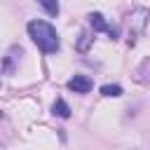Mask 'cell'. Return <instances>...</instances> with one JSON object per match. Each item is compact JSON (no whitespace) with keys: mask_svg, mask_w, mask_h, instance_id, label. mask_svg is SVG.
I'll use <instances>...</instances> for the list:
<instances>
[{"mask_svg":"<svg viewBox=\"0 0 150 150\" xmlns=\"http://www.w3.org/2000/svg\"><path fill=\"white\" fill-rule=\"evenodd\" d=\"M28 35L38 45V49L45 52V54H56L59 47H61L59 35H56V28L52 23H47V21H40V19L30 21L28 23Z\"/></svg>","mask_w":150,"mask_h":150,"instance_id":"obj_1","label":"cell"},{"mask_svg":"<svg viewBox=\"0 0 150 150\" xmlns=\"http://www.w3.org/2000/svg\"><path fill=\"white\" fill-rule=\"evenodd\" d=\"M148 19H150V12L143 9V7H138L129 14V45H136V38L143 33Z\"/></svg>","mask_w":150,"mask_h":150,"instance_id":"obj_2","label":"cell"},{"mask_svg":"<svg viewBox=\"0 0 150 150\" xmlns=\"http://www.w3.org/2000/svg\"><path fill=\"white\" fill-rule=\"evenodd\" d=\"M89 23H91L94 30H103V33H108L112 40L120 35V28H117V26H108V23H105V16H103L101 12H91V14H89Z\"/></svg>","mask_w":150,"mask_h":150,"instance_id":"obj_3","label":"cell"},{"mask_svg":"<svg viewBox=\"0 0 150 150\" xmlns=\"http://www.w3.org/2000/svg\"><path fill=\"white\" fill-rule=\"evenodd\" d=\"M21 54H23V52H21V47H19V45H12V47L7 49V54H5V61H2V73H5V75H12V73L16 70Z\"/></svg>","mask_w":150,"mask_h":150,"instance_id":"obj_4","label":"cell"},{"mask_svg":"<svg viewBox=\"0 0 150 150\" xmlns=\"http://www.w3.org/2000/svg\"><path fill=\"white\" fill-rule=\"evenodd\" d=\"M91 87H94V82H91L87 75H75V77L68 80V89L75 91V94H89Z\"/></svg>","mask_w":150,"mask_h":150,"instance_id":"obj_5","label":"cell"},{"mask_svg":"<svg viewBox=\"0 0 150 150\" xmlns=\"http://www.w3.org/2000/svg\"><path fill=\"white\" fill-rule=\"evenodd\" d=\"M52 112H54L56 117H61V120H68V117H70V105H68L63 98H56L54 105H52Z\"/></svg>","mask_w":150,"mask_h":150,"instance_id":"obj_6","label":"cell"},{"mask_svg":"<svg viewBox=\"0 0 150 150\" xmlns=\"http://www.w3.org/2000/svg\"><path fill=\"white\" fill-rule=\"evenodd\" d=\"M101 94L108 96V98H117V96H122V87L120 84H103L101 87Z\"/></svg>","mask_w":150,"mask_h":150,"instance_id":"obj_7","label":"cell"},{"mask_svg":"<svg viewBox=\"0 0 150 150\" xmlns=\"http://www.w3.org/2000/svg\"><path fill=\"white\" fill-rule=\"evenodd\" d=\"M42 7L47 9V14H54V16L59 14V0H45Z\"/></svg>","mask_w":150,"mask_h":150,"instance_id":"obj_8","label":"cell"},{"mask_svg":"<svg viewBox=\"0 0 150 150\" xmlns=\"http://www.w3.org/2000/svg\"><path fill=\"white\" fill-rule=\"evenodd\" d=\"M89 40H91V38H89V33H82V40H80V45H77V47L84 52V49H87V45H89Z\"/></svg>","mask_w":150,"mask_h":150,"instance_id":"obj_9","label":"cell"},{"mask_svg":"<svg viewBox=\"0 0 150 150\" xmlns=\"http://www.w3.org/2000/svg\"><path fill=\"white\" fill-rule=\"evenodd\" d=\"M38 2H40V5H42V2H45V0H38Z\"/></svg>","mask_w":150,"mask_h":150,"instance_id":"obj_10","label":"cell"}]
</instances>
